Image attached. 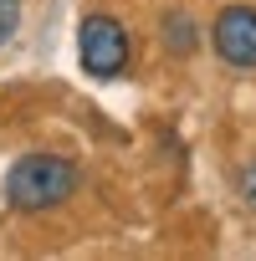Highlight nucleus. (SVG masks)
<instances>
[{"label": "nucleus", "mask_w": 256, "mask_h": 261, "mask_svg": "<svg viewBox=\"0 0 256 261\" xmlns=\"http://www.w3.org/2000/svg\"><path fill=\"white\" fill-rule=\"evenodd\" d=\"M159 41H164V51L169 57H190L195 46H200V26H195V16L190 11H164V21H159Z\"/></svg>", "instance_id": "obj_4"}, {"label": "nucleus", "mask_w": 256, "mask_h": 261, "mask_svg": "<svg viewBox=\"0 0 256 261\" xmlns=\"http://www.w3.org/2000/svg\"><path fill=\"white\" fill-rule=\"evenodd\" d=\"M241 195H246V205L256 210V164H246V169H241Z\"/></svg>", "instance_id": "obj_6"}, {"label": "nucleus", "mask_w": 256, "mask_h": 261, "mask_svg": "<svg viewBox=\"0 0 256 261\" xmlns=\"http://www.w3.org/2000/svg\"><path fill=\"white\" fill-rule=\"evenodd\" d=\"M210 41H215V57L236 72H251L256 67V6H225L210 26Z\"/></svg>", "instance_id": "obj_3"}, {"label": "nucleus", "mask_w": 256, "mask_h": 261, "mask_svg": "<svg viewBox=\"0 0 256 261\" xmlns=\"http://www.w3.org/2000/svg\"><path fill=\"white\" fill-rule=\"evenodd\" d=\"M77 62H82V72L97 77V82L123 77V72H128V31H123V21L108 16V11L82 16V26H77Z\"/></svg>", "instance_id": "obj_2"}, {"label": "nucleus", "mask_w": 256, "mask_h": 261, "mask_svg": "<svg viewBox=\"0 0 256 261\" xmlns=\"http://www.w3.org/2000/svg\"><path fill=\"white\" fill-rule=\"evenodd\" d=\"M72 195H77V164L62 159V154H26L6 174V205L21 210V215L57 210Z\"/></svg>", "instance_id": "obj_1"}, {"label": "nucleus", "mask_w": 256, "mask_h": 261, "mask_svg": "<svg viewBox=\"0 0 256 261\" xmlns=\"http://www.w3.org/2000/svg\"><path fill=\"white\" fill-rule=\"evenodd\" d=\"M21 31V0H0V46Z\"/></svg>", "instance_id": "obj_5"}]
</instances>
